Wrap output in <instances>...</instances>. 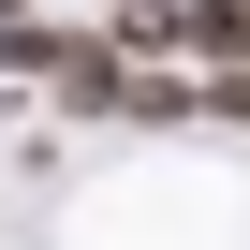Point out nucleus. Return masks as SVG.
I'll list each match as a JSON object with an SVG mask.
<instances>
[{
    "label": "nucleus",
    "mask_w": 250,
    "mask_h": 250,
    "mask_svg": "<svg viewBox=\"0 0 250 250\" xmlns=\"http://www.w3.org/2000/svg\"><path fill=\"white\" fill-rule=\"evenodd\" d=\"M177 44H206V74L250 59V0H177Z\"/></svg>",
    "instance_id": "1"
},
{
    "label": "nucleus",
    "mask_w": 250,
    "mask_h": 250,
    "mask_svg": "<svg viewBox=\"0 0 250 250\" xmlns=\"http://www.w3.org/2000/svg\"><path fill=\"white\" fill-rule=\"evenodd\" d=\"M206 118H250V59H221V74H206Z\"/></svg>",
    "instance_id": "2"
},
{
    "label": "nucleus",
    "mask_w": 250,
    "mask_h": 250,
    "mask_svg": "<svg viewBox=\"0 0 250 250\" xmlns=\"http://www.w3.org/2000/svg\"><path fill=\"white\" fill-rule=\"evenodd\" d=\"M15 15H30V0H0V30H15Z\"/></svg>",
    "instance_id": "3"
}]
</instances>
